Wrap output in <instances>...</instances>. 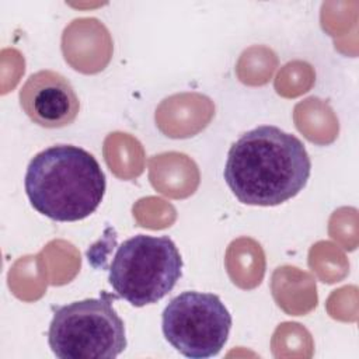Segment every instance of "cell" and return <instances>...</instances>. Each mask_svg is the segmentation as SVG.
<instances>
[{
    "instance_id": "cell-3",
    "label": "cell",
    "mask_w": 359,
    "mask_h": 359,
    "mask_svg": "<svg viewBox=\"0 0 359 359\" xmlns=\"http://www.w3.org/2000/svg\"><path fill=\"white\" fill-rule=\"evenodd\" d=\"M115 294L102 292L55 310L48 344L59 359H114L126 348L123 320L115 311Z\"/></svg>"
},
{
    "instance_id": "cell-5",
    "label": "cell",
    "mask_w": 359,
    "mask_h": 359,
    "mask_svg": "<svg viewBox=\"0 0 359 359\" xmlns=\"http://www.w3.org/2000/svg\"><path fill=\"white\" fill-rule=\"evenodd\" d=\"M161 330L181 355L206 359L216 356L227 342L231 314L217 294L184 292L163 310Z\"/></svg>"
},
{
    "instance_id": "cell-4",
    "label": "cell",
    "mask_w": 359,
    "mask_h": 359,
    "mask_svg": "<svg viewBox=\"0 0 359 359\" xmlns=\"http://www.w3.org/2000/svg\"><path fill=\"white\" fill-rule=\"evenodd\" d=\"M181 275L182 258L170 237L137 234L116 248L108 282L116 296L143 307L167 296Z\"/></svg>"
},
{
    "instance_id": "cell-1",
    "label": "cell",
    "mask_w": 359,
    "mask_h": 359,
    "mask_svg": "<svg viewBox=\"0 0 359 359\" xmlns=\"http://www.w3.org/2000/svg\"><path fill=\"white\" fill-rule=\"evenodd\" d=\"M310 172V156L302 140L278 126L262 125L231 144L223 175L240 202L276 206L296 196Z\"/></svg>"
},
{
    "instance_id": "cell-6",
    "label": "cell",
    "mask_w": 359,
    "mask_h": 359,
    "mask_svg": "<svg viewBox=\"0 0 359 359\" xmlns=\"http://www.w3.org/2000/svg\"><path fill=\"white\" fill-rule=\"evenodd\" d=\"M21 109L36 125L59 129L74 122L80 111L72 83L53 70L32 73L20 88Z\"/></svg>"
},
{
    "instance_id": "cell-2",
    "label": "cell",
    "mask_w": 359,
    "mask_h": 359,
    "mask_svg": "<svg viewBox=\"0 0 359 359\" xmlns=\"http://www.w3.org/2000/svg\"><path fill=\"white\" fill-rule=\"evenodd\" d=\"M24 187L38 213L56 222H77L97 210L107 181L91 153L73 144H55L31 158Z\"/></svg>"
}]
</instances>
